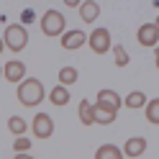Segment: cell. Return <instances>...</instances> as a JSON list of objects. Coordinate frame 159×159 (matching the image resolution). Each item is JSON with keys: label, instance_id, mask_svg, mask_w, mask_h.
<instances>
[{"label": "cell", "instance_id": "obj_16", "mask_svg": "<svg viewBox=\"0 0 159 159\" xmlns=\"http://www.w3.org/2000/svg\"><path fill=\"white\" fill-rule=\"evenodd\" d=\"M116 116H118V113H113V111H103V108H98V105L93 103V123L108 126V123L116 121Z\"/></svg>", "mask_w": 159, "mask_h": 159}, {"label": "cell", "instance_id": "obj_21", "mask_svg": "<svg viewBox=\"0 0 159 159\" xmlns=\"http://www.w3.org/2000/svg\"><path fill=\"white\" fill-rule=\"evenodd\" d=\"M13 152H16V154L31 152V139H28V136H18L16 141H13Z\"/></svg>", "mask_w": 159, "mask_h": 159}, {"label": "cell", "instance_id": "obj_29", "mask_svg": "<svg viewBox=\"0 0 159 159\" xmlns=\"http://www.w3.org/2000/svg\"><path fill=\"white\" fill-rule=\"evenodd\" d=\"M157 69H159V59H157Z\"/></svg>", "mask_w": 159, "mask_h": 159}, {"label": "cell", "instance_id": "obj_20", "mask_svg": "<svg viewBox=\"0 0 159 159\" xmlns=\"http://www.w3.org/2000/svg\"><path fill=\"white\" fill-rule=\"evenodd\" d=\"M111 49H113V57H116V67H126L128 62H131V57H128V52H126V46L113 44Z\"/></svg>", "mask_w": 159, "mask_h": 159}, {"label": "cell", "instance_id": "obj_2", "mask_svg": "<svg viewBox=\"0 0 159 159\" xmlns=\"http://www.w3.org/2000/svg\"><path fill=\"white\" fill-rule=\"evenodd\" d=\"M3 44L11 49V52H23V49L28 46V31H26V26L23 23H11L3 31Z\"/></svg>", "mask_w": 159, "mask_h": 159}, {"label": "cell", "instance_id": "obj_6", "mask_svg": "<svg viewBox=\"0 0 159 159\" xmlns=\"http://www.w3.org/2000/svg\"><path fill=\"white\" fill-rule=\"evenodd\" d=\"M87 41H90V49L95 54L111 52V31L108 28H93L90 36H87Z\"/></svg>", "mask_w": 159, "mask_h": 159}, {"label": "cell", "instance_id": "obj_10", "mask_svg": "<svg viewBox=\"0 0 159 159\" xmlns=\"http://www.w3.org/2000/svg\"><path fill=\"white\" fill-rule=\"evenodd\" d=\"M123 159H134V157H141L146 152V139L144 136H131L128 141L123 144Z\"/></svg>", "mask_w": 159, "mask_h": 159}, {"label": "cell", "instance_id": "obj_19", "mask_svg": "<svg viewBox=\"0 0 159 159\" xmlns=\"http://www.w3.org/2000/svg\"><path fill=\"white\" fill-rule=\"evenodd\" d=\"M80 121L85 126H93V103L87 100V98L80 100Z\"/></svg>", "mask_w": 159, "mask_h": 159}, {"label": "cell", "instance_id": "obj_18", "mask_svg": "<svg viewBox=\"0 0 159 159\" xmlns=\"http://www.w3.org/2000/svg\"><path fill=\"white\" fill-rule=\"evenodd\" d=\"M146 121L152 123V126H159V98H152V100H146Z\"/></svg>", "mask_w": 159, "mask_h": 159}, {"label": "cell", "instance_id": "obj_4", "mask_svg": "<svg viewBox=\"0 0 159 159\" xmlns=\"http://www.w3.org/2000/svg\"><path fill=\"white\" fill-rule=\"evenodd\" d=\"M31 131L36 139H52L54 134V121H52V116L44 113V111H39L34 116V121H31Z\"/></svg>", "mask_w": 159, "mask_h": 159}, {"label": "cell", "instance_id": "obj_15", "mask_svg": "<svg viewBox=\"0 0 159 159\" xmlns=\"http://www.w3.org/2000/svg\"><path fill=\"white\" fill-rule=\"evenodd\" d=\"M8 131H11L16 139H18V136H26V131H28L26 118H21V116H11V118H8Z\"/></svg>", "mask_w": 159, "mask_h": 159}, {"label": "cell", "instance_id": "obj_7", "mask_svg": "<svg viewBox=\"0 0 159 159\" xmlns=\"http://www.w3.org/2000/svg\"><path fill=\"white\" fill-rule=\"evenodd\" d=\"M59 41H62V49L75 52V49H80V46L87 41V34L80 31V28H69V31H64L62 36H59Z\"/></svg>", "mask_w": 159, "mask_h": 159}, {"label": "cell", "instance_id": "obj_23", "mask_svg": "<svg viewBox=\"0 0 159 159\" xmlns=\"http://www.w3.org/2000/svg\"><path fill=\"white\" fill-rule=\"evenodd\" d=\"M62 3H64L67 8H80V3H82V0H62Z\"/></svg>", "mask_w": 159, "mask_h": 159}, {"label": "cell", "instance_id": "obj_22", "mask_svg": "<svg viewBox=\"0 0 159 159\" xmlns=\"http://www.w3.org/2000/svg\"><path fill=\"white\" fill-rule=\"evenodd\" d=\"M21 21H23V23H31V21H34V13H31V11H23Z\"/></svg>", "mask_w": 159, "mask_h": 159}, {"label": "cell", "instance_id": "obj_8", "mask_svg": "<svg viewBox=\"0 0 159 159\" xmlns=\"http://www.w3.org/2000/svg\"><path fill=\"white\" fill-rule=\"evenodd\" d=\"M3 77L8 80V82L18 85L21 80H26V64L21 62V59H13V62H8V64L3 67Z\"/></svg>", "mask_w": 159, "mask_h": 159}, {"label": "cell", "instance_id": "obj_5", "mask_svg": "<svg viewBox=\"0 0 159 159\" xmlns=\"http://www.w3.org/2000/svg\"><path fill=\"white\" fill-rule=\"evenodd\" d=\"M95 105H98V108H103V111H113V113H118V111H121V105H123V98L118 95L116 90L105 87V90H98Z\"/></svg>", "mask_w": 159, "mask_h": 159}, {"label": "cell", "instance_id": "obj_28", "mask_svg": "<svg viewBox=\"0 0 159 159\" xmlns=\"http://www.w3.org/2000/svg\"><path fill=\"white\" fill-rule=\"evenodd\" d=\"M0 77H3V67H0Z\"/></svg>", "mask_w": 159, "mask_h": 159}, {"label": "cell", "instance_id": "obj_14", "mask_svg": "<svg viewBox=\"0 0 159 159\" xmlns=\"http://www.w3.org/2000/svg\"><path fill=\"white\" fill-rule=\"evenodd\" d=\"M95 159H123V152L116 144H103V146H98Z\"/></svg>", "mask_w": 159, "mask_h": 159}, {"label": "cell", "instance_id": "obj_26", "mask_svg": "<svg viewBox=\"0 0 159 159\" xmlns=\"http://www.w3.org/2000/svg\"><path fill=\"white\" fill-rule=\"evenodd\" d=\"M3 49H5V44H3V39H0V54H3Z\"/></svg>", "mask_w": 159, "mask_h": 159}, {"label": "cell", "instance_id": "obj_25", "mask_svg": "<svg viewBox=\"0 0 159 159\" xmlns=\"http://www.w3.org/2000/svg\"><path fill=\"white\" fill-rule=\"evenodd\" d=\"M154 57H157V59H159V44H157V46H154Z\"/></svg>", "mask_w": 159, "mask_h": 159}, {"label": "cell", "instance_id": "obj_13", "mask_svg": "<svg viewBox=\"0 0 159 159\" xmlns=\"http://www.w3.org/2000/svg\"><path fill=\"white\" fill-rule=\"evenodd\" d=\"M146 100H149V98H146L141 90H134V93H128V95L123 98V105H126V108H131V111H139V108H144V105H146Z\"/></svg>", "mask_w": 159, "mask_h": 159}, {"label": "cell", "instance_id": "obj_12", "mask_svg": "<svg viewBox=\"0 0 159 159\" xmlns=\"http://www.w3.org/2000/svg\"><path fill=\"white\" fill-rule=\"evenodd\" d=\"M98 16H100V5H98L95 0H82V3H80V18H82L85 23H95Z\"/></svg>", "mask_w": 159, "mask_h": 159}, {"label": "cell", "instance_id": "obj_17", "mask_svg": "<svg viewBox=\"0 0 159 159\" xmlns=\"http://www.w3.org/2000/svg\"><path fill=\"white\" fill-rule=\"evenodd\" d=\"M77 80H80V72H77L75 67H62V69H59V85L72 87Z\"/></svg>", "mask_w": 159, "mask_h": 159}, {"label": "cell", "instance_id": "obj_3", "mask_svg": "<svg viewBox=\"0 0 159 159\" xmlns=\"http://www.w3.org/2000/svg\"><path fill=\"white\" fill-rule=\"evenodd\" d=\"M41 31H44V36H62V34L67 31V18H64V13L49 8V11L41 16Z\"/></svg>", "mask_w": 159, "mask_h": 159}, {"label": "cell", "instance_id": "obj_9", "mask_svg": "<svg viewBox=\"0 0 159 159\" xmlns=\"http://www.w3.org/2000/svg\"><path fill=\"white\" fill-rule=\"evenodd\" d=\"M136 39H139V44H141V46L154 49V46L159 44V31H157V26H154V23H144L141 28H139Z\"/></svg>", "mask_w": 159, "mask_h": 159}, {"label": "cell", "instance_id": "obj_24", "mask_svg": "<svg viewBox=\"0 0 159 159\" xmlns=\"http://www.w3.org/2000/svg\"><path fill=\"white\" fill-rule=\"evenodd\" d=\"M13 159H34V157H31V154H28V152H26V154H16Z\"/></svg>", "mask_w": 159, "mask_h": 159}, {"label": "cell", "instance_id": "obj_11", "mask_svg": "<svg viewBox=\"0 0 159 159\" xmlns=\"http://www.w3.org/2000/svg\"><path fill=\"white\" fill-rule=\"evenodd\" d=\"M69 98H72V90H69V87H64V85H54L52 90H49V103L57 105V108L67 105Z\"/></svg>", "mask_w": 159, "mask_h": 159}, {"label": "cell", "instance_id": "obj_1", "mask_svg": "<svg viewBox=\"0 0 159 159\" xmlns=\"http://www.w3.org/2000/svg\"><path fill=\"white\" fill-rule=\"evenodd\" d=\"M44 98H46V90H44L39 77H26L18 82V100H21V105L36 108V105L44 103Z\"/></svg>", "mask_w": 159, "mask_h": 159}, {"label": "cell", "instance_id": "obj_27", "mask_svg": "<svg viewBox=\"0 0 159 159\" xmlns=\"http://www.w3.org/2000/svg\"><path fill=\"white\" fill-rule=\"evenodd\" d=\"M154 26H157V31H159V16H157V21H154Z\"/></svg>", "mask_w": 159, "mask_h": 159}]
</instances>
